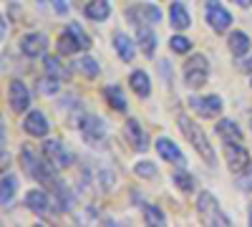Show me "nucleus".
Listing matches in <instances>:
<instances>
[{
  "label": "nucleus",
  "instance_id": "nucleus-11",
  "mask_svg": "<svg viewBox=\"0 0 252 227\" xmlns=\"http://www.w3.org/2000/svg\"><path fill=\"white\" fill-rule=\"evenodd\" d=\"M43 154L56 164L58 169L71 167V162H73V154H71L66 147H63L61 139H46V141H43Z\"/></svg>",
  "mask_w": 252,
  "mask_h": 227
},
{
  "label": "nucleus",
  "instance_id": "nucleus-13",
  "mask_svg": "<svg viewBox=\"0 0 252 227\" xmlns=\"http://www.w3.org/2000/svg\"><path fill=\"white\" fill-rule=\"evenodd\" d=\"M124 134H126V141L131 144L134 152H146V149H149V136H146L144 127L139 124V119H129V121H126Z\"/></svg>",
  "mask_w": 252,
  "mask_h": 227
},
{
  "label": "nucleus",
  "instance_id": "nucleus-30",
  "mask_svg": "<svg viewBox=\"0 0 252 227\" xmlns=\"http://www.w3.org/2000/svg\"><path fill=\"white\" fill-rule=\"evenodd\" d=\"M174 184H177L182 192H192V190H194V177L189 174L184 167H177V172H174Z\"/></svg>",
  "mask_w": 252,
  "mask_h": 227
},
{
  "label": "nucleus",
  "instance_id": "nucleus-28",
  "mask_svg": "<svg viewBox=\"0 0 252 227\" xmlns=\"http://www.w3.org/2000/svg\"><path fill=\"white\" fill-rule=\"evenodd\" d=\"M43 66H46V76H53V78H58V81H66V78L71 76V71H68V68H63L58 58L46 56V58H43Z\"/></svg>",
  "mask_w": 252,
  "mask_h": 227
},
{
  "label": "nucleus",
  "instance_id": "nucleus-18",
  "mask_svg": "<svg viewBox=\"0 0 252 227\" xmlns=\"http://www.w3.org/2000/svg\"><path fill=\"white\" fill-rule=\"evenodd\" d=\"M26 204H28V210L35 212L38 217H46L48 210H51V199H48V195L43 190H31L26 195Z\"/></svg>",
  "mask_w": 252,
  "mask_h": 227
},
{
  "label": "nucleus",
  "instance_id": "nucleus-40",
  "mask_svg": "<svg viewBox=\"0 0 252 227\" xmlns=\"http://www.w3.org/2000/svg\"><path fill=\"white\" fill-rule=\"evenodd\" d=\"M250 86H252V84H250Z\"/></svg>",
  "mask_w": 252,
  "mask_h": 227
},
{
  "label": "nucleus",
  "instance_id": "nucleus-24",
  "mask_svg": "<svg viewBox=\"0 0 252 227\" xmlns=\"http://www.w3.org/2000/svg\"><path fill=\"white\" fill-rule=\"evenodd\" d=\"M215 131H217V136L222 141H242V129L237 127V121H232V119H220Z\"/></svg>",
  "mask_w": 252,
  "mask_h": 227
},
{
  "label": "nucleus",
  "instance_id": "nucleus-35",
  "mask_svg": "<svg viewBox=\"0 0 252 227\" xmlns=\"http://www.w3.org/2000/svg\"><path fill=\"white\" fill-rule=\"evenodd\" d=\"M51 5H53V10L58 15H66L68 13V3H66V0H51Z\"/></svg>",
  "mask_w": 252,
  "mask_h": 227
},
{
  "label": "nucleus",
  "instance_id": "nucleus-1",
  "mask_svg": "<svg viewBox=\"0 0 252 227\" xmlns=\"http://www.w3.org/2000/svg\"><path fill=\"white\" fill-rule=\"evenodd\" d=\"M177 127H179V131L184 134V139L192 144V149L202 157V162L207 164V167H217L215 147H212V141H209V136L204 134V129L199 127V124L189 116V114L179 111V114H177Z\"/></svg>",
  "mask_w": 252,
  "mask_h": 227
},
{
  "label": "nucleus",
  "instance_id": "nucleus-17",
  "mask_svg": "<svg viewBox=\"0 0 252 227\" xmlns=\"http://www.w3.org/2000/svg\"><path fill=\"white\" fill-rule=\"evenodd\" d=\"M111 40H114V51L119 53V58L124 61V64H131L134 56H136V38L126 35L124 31H116Z\"/></svg>",
  "mask_w": 252,
  "mask_h": 227
},
{
  "label": "nucleus",
  "instance_id": "nucleus-38",
  "mask_svg": "<svg viewBox=\"0 0 252 227\" xmlns=\"http://www.w3.org/2000/svg\"><path fill=\"white\" fill-rule=\"evenodd\" d=\"M250 225H252V210H250Z\"/></svg>",
  "mask_w": 252,
  "mask_h": 227
},
{
  "label": "nucleus",
  "instance_id": "nucleus-6",
  "mask_svg": "<svg viewBox=\"0 0 252 227\" xmlns=\"http://www.w3.org/2000/svg\"><path fill=\"white\" fill-rule=\"evenodd\" d=\"M204 18H207L209 28L215 33H224L232 26V13H229L222 3H217V0H204Z\"/></svg>",
  "mask_w": 252,
  "mask_h": 227
},
{
  "label": "nucleus",
  "instance_id": "nucleus-32",
  "mask_svg": "<svg viewBox=\"0 0 252 227\" xmlns=\"http://www.w3.org/2000/svg\"><path fill=\"white\" fill-rule=\"evenodd\" d=\"M134 172H136L139 177H144V179H154V177L159 174V169H157V164H152V162H146V159L136 162V167H134Z\"/></svg>",
  "mask_w": 252,
  "mask_h": 227
},
{
  "label": "nucleus",
  "instance_id": "nucleus-10",
  "mask_svg": "<svg viewBox=\"0 0 252 227\" xmlns=\"http://www.w3.org/2000/svg\"><path fill=\"white\" fill-rule=\"evenodd\" d=\"M8 101H10V109L15 114H26L31 109V91L28 86L23 84V81H10V86H8Z\"/></svg>",
  "mask_w": 252,
  "mask_h": 227
},
{
  "label": "nucleus",
  "instance_id": "nucleus-7",
  "mask_svg": "<svg viewBox=\"0 0 252 227\" xmlns=\"http://www.w3.org/2000/svg\"><path fill=\"white\" fill-rule=\"evenodd\" d=\"M189 106H192V111H197L202 119H215L222 114L224 104H222V96L217 94H209V96H192L189 98Z\"/></svg>",
  "mask_w": 252,
  "mask_h": 227
},
{
  "label": "nucleus",
  "instance_id": "nucleus-39",
  "mask_svg": "<svg viewBox=\"0 0 252 227\" xmlns=\"http://www.w3.org/2000/svg\"><path fill=\"white\" fill-rule=\"evenodd\" d=\"M250 121H252V114H250Z\"/></svg>",
  "mask_w": 252,
  "mask_h": 227
},
{
  "label": "nucleus",
  "instance_id": "nucleus-15",
  "mask_svg": "<svg viewBox=\"0 0 252 227\" xmlns=\"http://www.w3.org/2000/svg\"><path fill=\"white\" fill-rule=\"evenodd\" d=\"M136 28V43L141 48V53L146 58H152L157 53V33H154V26L152 23H134Z\"/></svg>",
  "mask_w": 252,
  "mask_h": 227
},
{
  "label": "nucleus",
  "instance_id": "nucleus-2",
  "mask_svg": "<svg viewBox=\"0 0 252 227\" xmlns=\"http://www.w3.org/2000/svg\"><path fill=\"white\" fill-rule=\"evenodd\" d=\"M20 164L31 179L46 184V187H56L58 184V177H56V164L48 159V157H38L31 147H23L20 149Z\"/></svg>",
  "mask_w": 252,
  "mask_h": 227
},
{
  "label": "nucleus",
  "instance_id": "nucleus-37",
  "mask_svg": "<svg viewBox=\"0 0 252 227\" xmlns=\"http://www.w3.org/2000/svg\"><path fill=\"white\" fill-rule=\"evenodd\" d=\"M232 3H237L240 8H252V0H232Z\"/></svg>",
  "mask_w": 252,
  "mask_h": 227
},
{
  "label": "nucleus",
  "instance_id": "nucleus-29",
  "mask_svg": "<svg viewBox=\"0 0 252 227\" xmlns=\"http://www.w3.org/2000/svg\"><path fill=\"white\" fill-rule=\"evenodd\" d=\"M141 215H144V220L149 222V225H166V217H164V212L157 207V204H144L141 207Z\"/></svg>",
  "mask_w": 252,
  "mask_h": 227
},
{
  "label": "nucleus",
  "instance_id": "nucleus-14",
  "mask_svg": "<svg viewBox=\"0 0 252 227\" xmlns=\"http://www.w3.org/2000/svg\"><path fill=\"white\" fill-rule=\"evenodd\" d=\"M154 147H157V152H159V157H161L164 162L174 164V167H184V154H182V149L177 147L169 136H157Z\"/></svg>",
  "mask_w": 252,
  "mask_h": 227
},
{
  "label": "nucleus",
  "instance_id": "nucleus-9",
  "mask_svg": "<svg viewBox=\"0 0 252 227\" xmlns=\"http://www.w3.org/2000/svg\"><path fill=\"white\" fill-rule=\"evenodd\" d=\"M20 51H23L26 58H40V56H46L48 51V35L46 33H26L23 38H20Z\"/></svg>",
  "mask_w": 252,
  "mask_h": 227
},
{
  "label": "nucleus",
  "instance_id": "nucleus-31",
  "mask_svg": "<svg viewBox=\"0 0 252 227\" xmlns=\"http://www.w3.org/2000/svg\"><path fill=\"white\" fill-rule=\"evenodd\" d=\"M169 48L174 53H189L192 51V40H189L187 35H182V33H177V35L169 38Z\"/></svg>",
  "mask_w": 252,
  "mask_h": 227
},
{
  "label": "nucleus",
  "instance_id": "nucleus-33",
  "mask_svg": "<svg viewBox=\"0 0 252 227\" xmlns=\"http://www.w3.org/2000/svg\"><path fill=\"white\" fill-rule=\"evenodd\" d=\"M68 28H71V33L78 38V43H81V48H83V51H86V48H91V38H89L86 33L81 31V26H78V23H73V20H71V23H68Z\"/></svg>",
  "mask_w": 252,
  "mask_h": 227
},
{
  "label": "nucleus",
  "instance_id": "nucleus-8",
  "mask_svg": "<svg viewBox=\"0 0 252 227\" xmlns=\"http://www.w3.org/2000/svg\"><path fill=\"white\" fill-rule=\"evenodd\" d=\"M81 136L86 144H101L103 139H106V124H103L101 116H94V114H86V119H83V124L78 127Z\"/></svg>",
  "mask_w": 252,
  "mask_h": 227
},
{
  "label": "nucleus",
  "instance_id": "nucleus-36",
  "mask_svg": "<svg viewBox=\"0 0 252 227\" xmlns=\"http://www.w3.org/2000/svg\"><path fill=\"white\" fill-rule=\"evenodd\" d=\"M242 71H247V73H252V56H250L247 61H242Z\"/></svg>",
  "mask_w": 252,
  "mask_h": 227
},
{
  "label": "nucleus",
  "instance_id": "nucleus-5",
  "mask_svg": "<svg viewBox=\"0 0 252 227\" xmlns=\"http://www.w3.org/2000/svg\"><path fill=\"white\" fill-rule=\"evenodd\" d=\"M222 147H224V162L232 174H242L245 169H250L252 157L242 141H222Z\"/></svg>",
  "mask_w": 252,
  "mask_h": 227
},
{
  "label": "nucleus",
  "instance_id": "nucleus-26",
  "mask_svg": "<svg viewBox=\"0 0 252 227\" xmlns=\"http://www.w3.org/2000/svg\"><path fill=\"white\" fill-rule=\"evenodd\" d=\"M103 98L109 101V106L114 109V111H126V98H124V94H121V89L119 86H106L103 89Z\"/></svg>",
  "mask_w": 252,
  "mask_h": 227
},
{
  "label": "nucleus",
  "instance_id": "nucleus-21",
  "mask_svg": "<svg viewBox=\"0 0 252 227\" xmlns=\"http://www.w3.org/2000/svg\"><path fill=\"white\" fill-rule=\"evenodd\" d=\"M56 51H58V56H76L78 51H83L81 48V43H78V38L71 33V28H66L61 35H58V40H56Z\"/></svg>",
  "mask_w": 252,
  "mask_h": 227
},
{
  "label": "nucleus",
  "instance_id": "nucleus-22",
  "mask_svg": "<svg viewBox=\"0 0 252 227\" xmlns=\"http://www.w3.org/2000/svg\"><path fill=\"white\" fill-rule=\"evenodd\" d=\"M129 84H131V91L139 98H149L152 96V78H149V73H146V71H131Z\"/></svg>",
  "mask_w": 252,
  "mask_h": 227
},
{
  "label": "nucleus",
  "instance_id": "nucleus-16",
  "mask_svg": "<svg viewBox=\"0 0 252 227\" xmlns=\"http://www.w3.org/2000/svg\"><path fill=\"white\" fill-rule=\"evenodd\" d=\"M48 129H51V124L46 119L43 111H38V109H31L23 119V131L31 134V136H48Z\"/></svg>",
  "mask_w": 252,
  "mask_h": 227
},
{
  "label": "nucleus",
  "instance_id": "nucleus-3",
  "mask_svg": "<svg viewBox=\"0 0 252 227\" xmlns=\"http://www.w3.org/2000/svg\"><path fill=\"white\" fill-rule=\"evenodd\" d=\"M197 217L202 225H215V227H229L232 220L224 215V210L220 207V202L212 192L202 190L197 195Z\"/></svg>",
  "mask_w": 252,
  "mask_h": 227
},
{
  "label": "nucleus",
  "instance_id": "nucleus-23",
  "mask_svg": "<svg viewBox=\"0 0 252 227\" xmlns=\"http://www.w3.org/2000/svg\"><path fill=\"white\" fill-rule=\"evenodd\" d=\"M227 46H229V53H232V56L242 58V56L250 53L252 40H250L247 33H242V31H232V33H229V38H227Z\"/></svg>",
  "mask_w": 252,
  "mask_h": 227
},
{
  "label": "nucleus",
  "instance_id": "nucleus-4",
  "mask_svg": "<svg viewBox=\"0 0 252 227\" xmlns=\"http://www.w3.org/2000/svg\"><path fill=\"white\" fill-rule=\"evenodd\" d=\"M182 76H184V84L189 89H202L209 81V61H207V56L204 53H192L184 61Z\"/></svg>",
  "mask_w": 252,
  "mask_h": 227
},
{
  "label": "nucleus",
  "instance_id": "nucleus-34",
  "mask_svg": "<svg viewBox=\"0 0 252 227\" xmlns=\"http://www.w3.org/2000/svg\"><path fill=\"white\" fill-rule=\"evenodd\" d=\"M237 184H240V190L252 192V164H250V169H245L242 174H237Z\"/></svg>",
  "mask_w": 252,
  "mask_h": 227
},
{
  "label": "nucleus",
  "instance_id": "nucleus-12",
  "mask_svg": "<svg viewBox=\"0 0 252 227\" xmlns=\"http://www.w3.org/2000/svg\"><path fill=\"white\" fill-rule=\"evenodd\" d=\"M126 18L131 23H159L161 20V10L154 3H136L134 8H126Z\"/></svg>",
  "mask_w": 252,
  "mask_h": 227
},
{
  "label": "nucleus",
  "instance_id": "nucleus-27",
  "mask_svg": "<svg viewBox=\"0 0 252 227\" xmlns=\"http://www.w3.org/2000/svg\"><path fill=\"white\" fill-rule=\"evenodd\" d=\"M73 68H76V71H81L86 78H96V76H98V71H101L94 56H81V58L76 61V64H73Z\"/></svg>",
  "mask_w": 252,
  "mask_h": 227
},
{
  "label": "nucleus",
  "instance_id": "nucleus-19",
  "mask_svg": "<svg viewBox=\"0 0 252 227\" xmlns=\"http://www.w3.org/2000/svg\"><path fill=\"white\" fill-rule=\"evenodd\" d=\"M169 23L174 31H187L189 26H192V15H189L187 5L179 3V0H174V3L169 5Z\"/></svg>",
  "mask_w": 252,
  "mask_h": 227
},
{
  "label": "nucleus",
  "instance_id": "nucleus-25",
  "mask_svg": "<svg viewBox=\"0 0 252 227\" xmlns=\"http://www.w3.org/2000/svg\"><path fill=\"white\" fill-rule=\"evenodd\" d=\"M15 190H18V184H15V177L13 174H3V182H0V204L8 210L10 204H13V197H15Z\"/></svg>",
  "mask_w": 252,
  "mask_h": 227
},
{
  "label": "nucleus",
  "instance_id": "nucleus-20",
  "mask_svg": "<svg viewBox=\"0 0 252 227\" xmlns=\"http://www.w3.org/2000/svg\"><path fill=\"white\" fill-rule=\"evenodd\" d=\"M83 15L94 20V23H103L111 15V3L109 0H89L86 8H83Z\"/></svg>",
  "mask_w": 252,
  "mask_h": 227
}]
</instances>
